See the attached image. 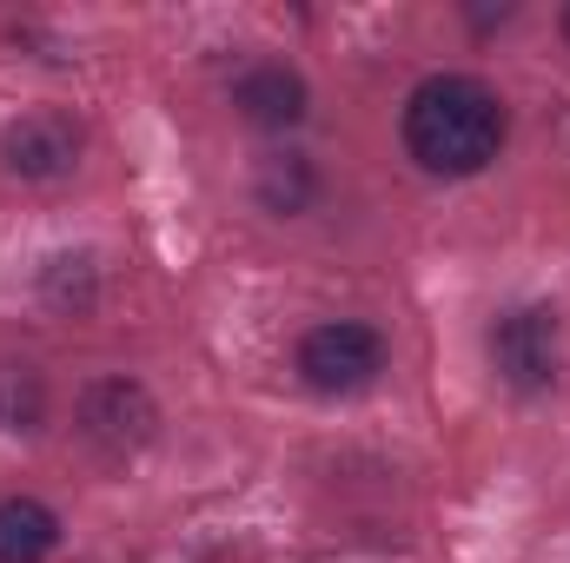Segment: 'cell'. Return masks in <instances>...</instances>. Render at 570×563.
Wrapping results in <instances>:
<instances>
[{"label":"cell","mask_w":570,"mask_h":563,"mask_svg":"<svg viewBox=\"0 0 570 563\" xmlns=\"http://www.w3.org/2000/svg\"><path fill=\"white\" fill-rule=\"evenodd\" d=\"M253 192H259L266 213L298 219V213H312V199H318V166H312L305 152H273V159H259Z\"/></svg>","instance_id":"obj_8"},{"label":"cell","mask_w":570,"mask_h":563,"mask_svg":"<svg viewBox=\"0 0 570 563\" xmlns=\"http://www.w3.org/2000/svg\"><path fill=\"white\" fill-rule=\"evenodd\" d=\"M498 20H511V7H471V27H498Z\"/></svg>","instance_id":"obj_11"},{"label":"cell","mask_w":570,"mask_h":563,"mask_svg":"<svg viewBox=\"0 0 570 563\" xmlns=\"http://www.w3.org/2000/svg\"><path fill=\"white\" fill-rule=\"evenodd\" d=\"M564 40H570V7H564Z\"/></svg>","instance_id":"obj_12"},{"label":"cell","mask_w":570,"mask_h":563,"mask_svg":"<svg viewBox=\"0 0 570 563\" xmlns=\"http://www.w3.org/2000/svg\"><path fill=\"white\" fill-rule=\"evenodd\" d=\"M60 551V517L40 497H0V563H47Z\"/></svg>","instance_id":"obj_7"},{"label":"cell","mask_w":570,"mask_h":563,"mask_svg":"<svg viewBox=\"0 0 570 563\" xmlns=\"http://www.w3.org/2000/svg\"><path fill=\"white\" fill-rule=\"evenodd\" d=\"M504 146V100L478 73H431L405 100V152L431 179H471Z\"/></svg>","instance_id":"obj_1"},{"label":"cell","mask_w":570,"mask_h":563,"mask_svg":"<svg viewBox=\"0 0 570 563\" xmlns=\"http://www.w3.org/2000/svg\"><path fill=\"white\" fill-rule=\"evenodd\" d=\"M233 107H239V120H253L266 134H285V127H298L312 113V93H305V80L292 67H253V73H239Z\"/></svg>","instance_id":"obj_6"},{"label":"cell","mask_w":570,"mask_h":563,"mask_svg":"<svg viewBox=\"0 0 570 563\" xmlns=\"http://www.w3.org/2000/svg\"><path fill=\"white\" fill-rule=\"evenodd\" d=\"M40 298H47L53 312H94V298H100L94 259H87V253H53V259L40 266Z\"/></svg>","instance_id":"obj_9"},{"label":"cell","mask_w":570,"mask_h":563,"mask_svg":"<svg viewBox=\"0 0 570 563\" xmlns=\"http://www.w3.org/2000/svg\"><path fill=\"white\" fill-rule=\"evenodd\" d=\"M153 431H159V405L140 378H100L80 392V437L100 457H134L153 444Z\"/></svg>","instance_id":"obj_4"},{"label":"cell","mask_w":570,"mask_h":563,"mask_svg":"<svg viewBox=\"0 0 570 563\" xmlns=\"http://www.w3.org/2000/svg\"><path fill=\"white\" fill-rule=\"evenodd\" d=\"M80 120L73 113H60V107H33V113H20V120H7V134H0V166L13 172V179H27V186H53V179H67L73 166H80Z\"/></svg>","instance_id":"obj_3"},{"label":"cell","mask_w":570,"mask_h":563,"mask_svg":"<svg viewBox=\"0 0 570 563\" xmlns=\"http://www.w3.org/2000/svg\"><path fill=\"white\" fill-rule=\"evenodd\" d=\"M491 365L511 392H551L558 385V312L518 305L491 325Z\"/></svg>","instance_id":"obj_5"},{"label":"cell","mask_w":570,"mask_h":563,"mask_svg":"<svg viewBox=\"0 0 570 563\" xmlns=\"http://www.w3.org/2000/svg\"><path fill=\"white\" fill-rule=\"evenodd\" d=\"M379 372H385V338L358 318H325L298 338V378L318 398H352L379 385Z\"/></svg>","instance_id":"obj_2"},{"label":"cell","mask_w":570,"mask_h":563,"mask_svg":"<svg viewBox=\"0 0 570 563\" xmlns=\"http://www.w3.org/2000/svg\"><path fill=\"white\" fill-rule=\"evenodd\" d=\"M47 418V378L33 365H0V431H40Z\"/></svg>","instance_id":"obj_10"}]
</instances>
